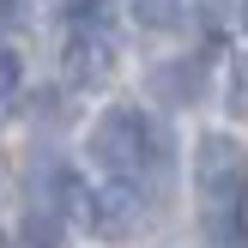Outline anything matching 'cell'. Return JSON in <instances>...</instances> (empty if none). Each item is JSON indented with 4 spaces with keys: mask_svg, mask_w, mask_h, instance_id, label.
<instances>
[{
    "mask_svg": "<svg viewBox=\"0 0 248 248\" xmlns=\"http://www.w3.org/2000/svg\"><path fill=\"white\" fill-rule=\"evenodd\" d=\"M194 188H200V218L218 248L248 242V152L230 133H200L194 145Z\"/></svg>",
    "mask_w": 248,
    "mask_h": 248,
    "instance_id": "1",
    "label": "cell"
},
{
    "mask_svg": "<svg viewBox=\"0 0 248 248\" xmlns=\"http://www.w3.org/2000/svg\"><path fill=\"white\" fill-rule=\"evenodd\" d=\"M91 164H103L115 182L157 176L170 164V133L140 109H103L91 127Z\"/></svg>",
    "mask_w": 248,
    "mask_h": 248,
    "instance_id": "2",
    "label": "cell"
},
{
    "mask_svg": "<svg viewBox=\"0 0 248 248\" xmlns=\"http://www.w3.org/2000/svg\"><path fill=\"white\" fill-rule=\"evenodd\" d=\"M140 188L133 182H109V188H97L91 200H85V224H91V236L103 242H127L133 230H140Z\"/></svg>",
    "mask_w": 248,
    "mask_h": 248,
    "instance_id": "3",
    "label": "cell"
},
{
    "mask_svg": "<svg viewBox=\"0 0 248 248\" xmlns=\"http://www.w3.org/2000/svg\"><path fill=\"white\" fill-rule=\"evenodd\" d=\"M109 67H115V43L103 36V24H91V31H73L67 43V85L73 91H91V85L109 79Z\"/></svg>",
    "mask_w": 248,
    "mask_h": 248,
    "instance_id": "4",
    "label": "cell"
},
{
    "mask_svg": "<svg viewBox=\"0 0 248 248\" xmlns=\"http://www.w3.org/2000/svg\"><path fill=\"white\" fill-rule=\"evenodd\" d=\"M152 97L170 109H188L206 97V67L200 61H164V67H152Z\"/></svg>",
    "mask_w": 248,
    "mask_h": 248,
    "instance_id": "5",
    "label": "cell"
},
{
    "mask_svg": "<svg viewBox=\"0 0 248 248\" xmlns=\"http://www.w3.org/2000/svg\"><path fill=\"white\" fill-rule=\"evenodd\" d=\"M127 12L145 31H176L182 24V0H127Z\"/></svg>",
    "mask_w": 248,
    "mask_h": 248,
    "instance_id": "6",
    "label": "cell"
},
{
    "mask_svg": "<svg viewBox=\"0 0 248 248\" xmlns=\"http://www.w3.org/2000/svg\"><path fill=\"white\" fill-rule=\"evenodd\" d=\"M61 224H67L61 212H43V206H31L18 230H24V242H31V248H61Z\"/></svg>",
    "mask_w": 248,
    "mask_h": 248,
    "instance_id": "7",
    "label": "cell"
},
{
    "mask_svg": "<svg viewBox=\"0 0 248 248\" xmlns=\"http://www.w3.org/2000/svg\"><path fill=\"white\" fill-rule=\"evenodd\" d=\"M224 103H230L236 121H248V55L230 61V91H224Z\"/></svg>",
    "mask_w": 248,
    "mask_h": 248,
    "instance_id": "8",
    "label": "cell"
},
{
    "mask_svg": "<svg viewBox=\"0 0 248 248\" xmlns=\"http://www.w3.org/2000/svg\"><path fill=\"white\" fill-rule=\"evenodd\" d=\"M67 6V18H73V31H91V24H103V12H109V0H61Z\"/></svg>",
    "mask_w": 248,
    "mask_h": 248,
    "instance_id": "9",
    "label": "cell"
},
{
    "mask_svg": "<svg viewBox=\"0 0 248 248\" xmlns=\"http://www.w3.org/2000/svg\"><path fill=\"white\" fill-rule=\"evenodd\" d=\"M18 85H24V61L12 55V48H0V103H6Z\"/></svg>",
    "mask_w": 248,
    "mask_h": 248,
    "instance_id": "10",
    "label": "cell"
},
{
    "mask_svg": "<svg viewBox=\"0 0 248 248\" xmlns=\"http://www.w3.org/2000/svg\"><path fill=\"white\" fill-rule=\"evenodd\" d=\"M194 6H200V18H206V24H218V18H230L242 0H194Z\"/></svg>",
    "mask_w": 248,
    "mask_h": 248,
    "instance_id": "11",
    "label": "cell"
},
{
    "mask_svg": "<svg viewBox=\"0 0 248 248\" xmlns=\"http://www.w3.org/2000/svg\"><path fill=\"white\" fill-rule=\"evenodd\" d=\"M236 12H242V31H248V0H242V6H236Z\"/></svg>",
    "mask_w": 248,
    "mask_h": 248,
    "instance_id": "12",
    "label": "cell"
}]
</instances>
